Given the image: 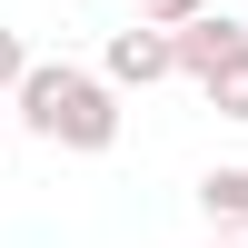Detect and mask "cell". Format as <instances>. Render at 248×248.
I'll return each mask as SVG.
<instances>
[{
    "mask_svg": "<svg viewBox=\"0 0 248 248\" xmlns=\"http://www.w3.org/2000/svg\"><path fill=\"white\" fill-rule=\"evenodd\" d=\"M10 109H20V129H40L50 149H79V159H99L119 139V90L99 70H79V60H30Z\"/></svg>",
    "mask_w": 248,
    "mask_h": 248,
    "instance_id": "obj_1",
    "label": "cell"
},
{
    "mask_svg": "<svg viewBox=\"0 0 248 248\" xmlns=\"http://www.w3.org/2000/svg\"><path fill=\"white\" fill-rule=\"evenodd\" d=\"M99 79H109V90H159V79H179V50H169V30H149V20L109 30V60H99Z\"/></svg>",
    "mask_w": 248,
    "mask_h": 248,
    "instance_id": "obj_2",
    "label": "cell"
},
{
    "mask_svg": "<svg viewBox=\"0 0 248 248\" xmlns=\"http://www.w3.org/2000/svg\"><path fill=\"white\" fill-rule=\"evenodd\" d=\"M169 50H179V79H199V90H209V79H218V70L248 50V30H238L229 10H199L189 30H169Z\"/></svg>",
    "mask_w": 248,
    "mask_h": 248,
    "instance_id": "obj_3",
    "label": "cell"
},
{
    "mask_svg": "<svg viewBox=\"0 0 248 248\" xmlns=\"http://www.w3.org/2000/svg\"><path fill=\"white\" fill-rule=\"evenodd\" d=\"M199 209H209L218 238H248V169H209L199 179Z\"/></svg>",
    "mask_w": 248,
    "mask_h": 248,
    "instance_id": "obj_4",
    "label": "cell"
},
{
    "mask_svg": "<svg viewBox=\"0 0 248 248\" xmlns=\"http://www.w3.org/2000/svg\"><path fill=\"white\" fill-rule=\"evenodd\" d=\"M199 99H209L218 119H248V50H238V60H229V70H218V79H209Z\"/></svg>",
    "mask_w": 248,
    "mask_h": 248,
    "instance_id": "obj_5",
    "label": "cell"
},
{
    "mask_svg": "<svg viewBox=\"0 0 248 248\" xmlns=\"http://www.w3.org/2000/svg\"><path fill=\"white\" fill-rule=\"evenodd\" d=\"M199 10H209V0H139V20H149V30H189Z\"/></svg>",
    "mask_w": 248,
    "mask_h": 248,
    "instance_id": "obj_6",
    "label": "cell"
},
{
    "mask_svg": "<svg viewBox=\"0 0 248 248\" xmlns=\"http://www.w3.org/2000/svg\"><path fill=\"white\" fill-rule=\"evenodd\" d=\"M20 70H30V50H20V30H0V99L20 90Z\"/></svg>",
    "mask_w": 248,
    "mask_h": 248,
    "instance_id": "obj_7",
    "label": "cell"
},
{
    "mask_svg": "<svg viewBox=\"0 0 248 248\" xmlns=\"http://www.w3.org/2000/svg\"><path fill=\"white\" fill-rule=\"evenodd\" d=\"M209 248H248V238H209Z\"/></svg>",
    "mask_w": 248,
    "mask_h": 248,
    "instance_id": "obj_8",
    "label": "cell"
},
{
    "mask_svg": "<svg viewBox=\"0 0 248 248\" xmlns=\"http://www.w3.org/2000/svg\"><path fill=\"white\" fill-rule=\"evenodd\" d=\"M0 129H10V109H0Z\"/></svg>",
    "mask_w": 248,
    "mask_h": 248,
    "instance_id": "obj_9",
    "label": "cell"
}]
</instances>
